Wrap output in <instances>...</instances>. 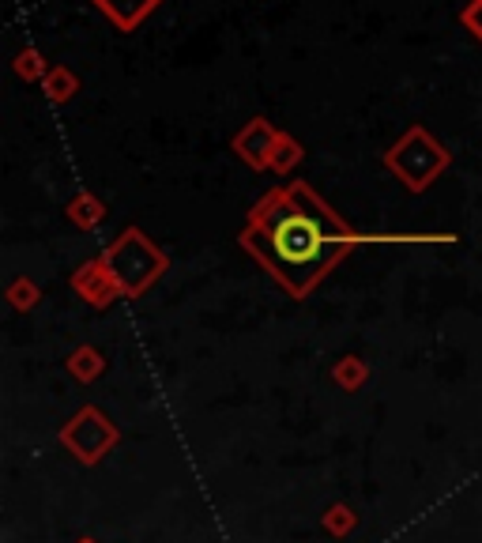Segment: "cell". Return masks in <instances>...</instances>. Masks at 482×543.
<instances>
[{
    "mask_svg": "<svg viewBox=\"0 0 482 543\" xmlns=\"http://www.w3.org/2000/svg\"><path fill=\"white\" fill-rule=\"evenodd\" d=\"M385 163L392 166L411 189H422V185H430V178H434L441 166L449 163V155L437 148L430 132L411 129L400 144H396V151H388Z\"/></svg>",
    "mask_w": 482,
    "mask_h": 543,
    "instance_id": "obj_2",
    "label": "cell"
},
{
    "mask_svg": "<svg viewBox=\"0 0 482 543\" xmlns=\"http://www.w3.org/2000/svg\"><path fill=\"white\" fill-rule=\"evenodd\" d=\"M264 261L290 291H306L328 264L347 249V231L328 212H306L298 200L272 197L260 204L257 231L249 234Z\"/></svg>",
    "mask_w": 482,
    "mask_h": 543,
    "instance_id": "obj_1",
    "label": "cell"
},
{
    "mask_svg": "<svg viewBox=\"0 0 482 543\" xmlns=\"http://www.w3.org/2000/svg\"><path fill=\"white\" fill-rule=\"evenodd\" d=\"M16 72L23 76V80H46L49 65H46V57H42L38 50H23L16 57Z\"/></svg>",
    "mask_w": 482,
    "mask_h": 543,
    "instance_id": "obj_7",
    "label": "cell"
},
{
    "mask_svg": "<svg viewBox=\"0 0 482 543\" xmlns=\"http://www.w3.org/2000/svg\"><path fill=\"white\" fill-rule=\"evenodd\" d=\"M106 264L113 268V280L125 283V291H140V287H147L162 272V253L147 246L136 231H129L110 249Z\"/></svg>",
    "mask_w": 482,
    "mask_h": 543,
    "instance_id": "obj_3",
    "label": "cell"
},
{
    "mask_svg": "<svg viewBox=\"0 0 482 543\" xmlns=\"http://www.w3.org/2000/svg\"><path fill=\"white\" fill-rule=\"evenodd\" d=\"M460 19H464L467 31H471V34H475V38L482 42V0H471V4L464 8V16H460Z\"/></svg>",
    "mask_w": 482,
    "mask_h": 543,
    "instance_id": "obj_9",
    "label": "cell"
},
{
    "mask_svg": "<svg viewBox=\"0 0 482 543\" xmlns=\"http://www.w3.org/2000/svg\"><path fill=\"white\" fill-rule=\"evenodd\" d=\"M275 144H279V132L268 125V121H249L245 129L238 132V140H234V148H238V155L245 159V163L253 166H268L275 155Z\"/></svg>",
    "mask_w": 482,
    "mask_h": 543,
    "instance_id": "obj_4",
    "label": "cell"
},
{
    "mask_svg": "<svg viewBox=\"0 0 482 543\" xmlns=\"http://www.w3.org/2000/svg\"><path fill=\"white\" fill-rule=\"evenodd\" d=\"M302 159V148L290 140V136H279V144H275V155H272V166L275 170H290V166Z\"/></svg>",
    "mask_w": 482,
    "mask_h": 543,
    "instance_id": "obj_8",
    "label": "cell"
},
{
    "mask_svg": "<svg viewBox=\"0 0 482 543\" xmlns=\"http://www.w3.org/2000/svg\"><path fill=\"white\" fill-rule=\"evenodd\" d=\"M42 87H46V95L53 102H68L72 95H76L80 80H76V72H72L68 65H53L49 68V76L42 80Z\"/></svg>",
    "mask_w": 482,
    "mask_h": 543,
    "instance_id": "obj_6",
    "label": "cell"
},
{
    "mask_svg": "<svg viewBox=\"0 0 482 543\" xmlns=\"http://www.w3.org/2000/svg\"><path fill=\"white\" fill-rule=\"evenodd\" d=\"M72 212H76L80 223H98V219H102V208H98L95 200H76V208H72Z\"/></svg>",
    "mask_w": 482,
    "mask_h": 543,
    "instance_id": "obj_10",
    "label": "cell"
},
{
    "mask_svg": "<svg viewBox=\"0 0 482 543\" xmlns=\"http://www.w3.org/2000/svg\"><path fill=\"white\" fill-rule=\"evenodd\" d=\"M95 4L102 8V16L110 19L113 27H121V31H136V27H140V23L159 8L162 0H95Z\"/></svg>",
    "mask_w": 482,
    "mask_h": 543,
    "instance_id": "obj_5",
    "label": "cell"
}]
</instances>
